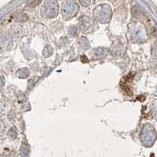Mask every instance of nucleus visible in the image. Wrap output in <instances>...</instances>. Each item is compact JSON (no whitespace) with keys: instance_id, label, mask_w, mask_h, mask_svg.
Here are the masks:
<instances>
[{"instance_id":"1","label":"nucleus","mask_w":157,"mask_h":157,"mask_svg":"<svg viewBox=\"0 0 157 157\" xmlns=\"http://www.w3.org/2000/svg\"><path fill=\"white\" fill-rule=\"evenodd\" d=\"M39 0H32V2H29V5L30 6H36L39 3Z\"/></svg>"},{"instance_id":"2","label":"nucleus","mask_w":157,"mask_h":157,"mask_svg":"<svg viewBox=\"0 0 157 157\" xmlns=\"http://www.w3.org/2000/svg\"><path fill=\"white\" fill-rule=\"evenodd\" d=\"M80 1L82 3H85V2H86V3H87V2H89V0H80Z\"/></svg>"}]
</instances>
